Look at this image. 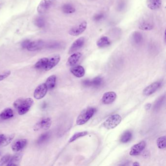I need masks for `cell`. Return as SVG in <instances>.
Listing matches in <instances>:
<instances>
[{"mask_svg":"<svg viewBox=\"0 0 166 166\" xmlns=\"http://www.w3.org/2000/svg\"><path fill=\"white\" fill-rule=\"evenodd\" d=\"M49 133H43L38 139V143L39 144L43 143L44 142L47 140L48 138H49Z\"/></svg>","mask_w":166,"mask_h":166,"instance_id":"33","label":"cell"},{"mask_svg":"<svg viewBox=\"0 0 166 166\" xmlns=\"http://www.w3.org/2000/svg\"><path fill=\"white\" fill-rule=\"evenodd\" d=\"M85 39L84 37H81L76 40L71 45L69 50L68 53L72 54L81 49L83 45H85Z\"/></svg>","mask_w":166,"mask_h":166,"instance_id":"8","label":"cell"},{"mask_svg":"<svg viewBox=\"0 0 166 166\" xmlns=\"http://www.w3.org/2000/svg\"><path fill=\"white\" fill-rule=\"evenodd\" d=\"M30 42L31 41L29 40H26L25 41H23L22 43V47L23 48H26L27 49V47H28V45L29 44Z\"/></svg>","mask_w":166,"mask_h":166,"instance_id":"37","label":"cell"},{"mask_svg":"<svg viewBox=\"0 0 166 166\" xmlns=\"http://www.w3.org/2000/svg\"><path fill=\"white\" fill-rule=\"evenodd\" d=\"M70 71L75 77L77 78H82L85 74V69L82 66L78 65L72 67Z\"/></svg>","mask_w":166,"mask_h":166,"instance_id":"16","label":"cell"},{"mask_svg":"<svg viewBox=\"0 0 166 166\" xmlns=\"http://www.w3.org/2000/svg\"><path fill=\"white\" fill-rule=\"evenodd\" d=\"M35 25L39 28H43L45 26V21L44 19L42 17H38L34 21Z\"/></svg>","mask_w":166,"mask_h":166,"instance_id":"30","label":"cell"},{"mask_svg":"<svg viewBox=\"0 0 166 166\" xmlns=\"http://www.w3.org/2000/svg\"><path fill=\"white\" fill-rule=\"evenodd\" d=\"M83 85L85 86H89L91 85V81L89 80H86L85 81L83 82Z\"/></svg>","mask_w":166,"mask_h":166,"instance_id":"38","label":"cell"},{"mask_svg":"<svg viewBox=\"0 0 166 166\" xmlns=\"http://www.w3.org/2000/svg\"><path fill=\"white\" fill-rule=\"evenodd\" d=\"M111 43L109 38L106 36H103L97 41V45L99 47L103 48L108 47Z\"/></svg>","mask_w":166,"mask_h":166,"instance_id":"19","label":"cell"},{"mask_svg":"<svg viewBox=\"0 0 166 166\" xmlns=\"http://www.w3.org/2000/svg\"><path fill=\"white\" fill-rule=\"evenodd\" d=\"M102 82V79L100 77H98L94 78L92 81H91V85L94 86L95 87L100 85Z\"/></svg>","mask_w":166,"mask_h":166,"instance_id":"32","label":"cell"},{"mask_svg":"<svg viewBox=\"0 0 166 166\" xmlns=\"http://www.w3.org/2000/svg\"><path fill=\"white\" fill-rule=\"evenodd\" d=\"M45 45H47V47L50 48H56L57 47H60V45H61V43H48L47 45L45 44Z\"/></svg>","mask_w":166,"mask_h":166,"instance_id":"36","label":"cell"},{"mask_svg":"<svg viewBox=\"0 0 166 166\" xmlns=\"http://www.w3.org/2000/svg\"><path fill=\"white\" fill-rule=\"evenodd\" d=\"M156 143L159 149H165L166 148V137L162 136L158 138L156 140Z\"/></svg>","mask_w":166,"mask_h":166,"instance_id":"28","label":"cell"},{"mask_svg":"<svg viewBox=\"0 0 166 166\" xmlns=\"http://www.w3.org/2000/svg\"><path fill=\"white\" fill-rule=\"evenodd\" d=\"M87 23L86 21H83L79 25L74 26L69 31V34L73 36H77L85 32L87 28Z\"/></svg>","mask_w":166,"mask_h":166,"instance_id":"5","label":"cell"},{"mask_svg":"<svg viewBox=\"0 0 166 166\" xmlns=\"http://www.w3.org/2000/svg\"><path fill=\"white\" fill-rule=\"evenodd\" d=\"M132 40L136 44H139L143 42V37L141 33L138 31L134 32L132 35Z\"/></svg>","mask_w":166,"mask_h":166,"instance_id":"22","label":"cell"},{"mask_svg":"<svg viewBox=\"0 0 166 166\" xmlns=\"http://www.w3.org/2000/svg\"><path fill=\"white\" fill-rule=\"evenodd\" d=\"M104 16H105V15H104V14L102 13H100L95 14L94 16L93 19H94L95 21L99 22V21H100V20H102L104 18Z\"/></svg>","mask_w":166,"mask_h":166,"instance_id":"34","label":"cell"},{"mask_svg":"<svg viewBox=\"0 0 166 166\" xmlns=\"http://www.w3.org/2000/svg\"><path fill=\"white\" fill-rule=\"evenodd\" d=\"M81 56L82 54L81 53H74L72 54L67 60V65L69 66H74L79 61Z\"/></svg>","mask_w":166,"mask_h":166,"instance_id":"14","label":"cell"},{"mask_svg":"<svg viewBox=\"0 0 166 166\" xmlns=\"http://www.w3.org/2000/svg\"><path fill=\"white\" fill-rule=\"evenodd\" d=\"M22 157V154H16L12 157L11 156L10 161H9V162L6 164V165L7 166H19L20 165Z\"/></svg>","mask_w":166,"mask_h":166,"instance_id":"17","label":"cell"},{"mask_svg":"<svg viewBox=\"0 0 166 166\" xmlns=\"http://www.w3.org/2000/svg\"><path fill=\"white\" fill-rule=\"evenodd\" d=\"M11 156L9 154H6L1 158L0 159V166H4L7 164L10 161Z\"/></svg>","mask_w":166,"mask_h":166,"instance_id":"31","label":"cell"},{"mask_svg":"<svg viewBox=\"0 0 166 166\" xmlns=\"http://www.w3.org/2000/svg\"><path fill=\"white\" fill-rule=\"evenodd\" d=\"M160 86V83L158 82H154L148 86V87H147L144 90L143 94L144 95H147V96L153 94V93H154L159 88Z\"/></svg>","mask_w":166,"mask_h":166,"instance_id":"13","label":"cell"},{"mask_svg":"<svg viewBox=\"0 0 166 166\" xmlns=\"http://www.w3.org/2000/svg\"><path fill=\"white\" fill-rule=\"evenodd\" d=\"M45 45V43L40 40H34L30 42L29 44L27 47V49L30 51H37L43 48Z\"/></svg>","mask_w":166,"mask_h":166,"instance_id":"10","label":"cell"},{"mask_svg":"<svg viewBox=\"0 0 166 166\" xmlns=\"http://www.w3.org/2000/svg\"><path fill=\"white\" fill-rule=\"evenodd\" d=\"M48 58L43 57L40 59L35 64V68L37 69H44L47 66Z\"/></svg>","mask_w":166,"mask_h":166,"instance_id":"24","label":"cell"},{"mask_svg":"<svg viewBox=\"0 0 166 166\" xmlns=\"http://www.w3.org/2000/svg\"><path fill=\"white\" fill-rule=\"evenodd\" d=\"M5 135H4V134H0V145L2 143V142H3V140L5 138Z\"/></svg>","mask_w":166,"mask_h":166,"instance_id":"39","label":"cell"},{"mask_svg":"<svg viewBox=\"0 0 166 166\" xmlns=\"http://www.w3.org/2000/svg\"><path fill=\"white\" fill-rule=\"evenodd\" d=\"M1 153H0V155H1Z\"/></svg>","mask_w":166,"mask_h":166,"instance_id":"42","label":"cell"},{"mask_svg":"<svg viewBox=\"0 0 166 166\" xmlns=\"http://www.w3.org/2000/svg\"><path fill=\"white\" fill-rule=\"evenodd\" d=\"M56 82V77L55 75H52L47 78L45 82V85L48 89H52L55 87Z\"/></svg>","mask_w":166,"mask_h":166,"instance_id":"21","label":"cell"},{"mask_svg":"<svg viewBox=\"0 0 166 166\" xmlns=\"http://www.w3.org/2000/svg\"><path fill=\"white\" fill-rule=\"evenodd\" d=\"M150 107H151V104H150V103H148V104H147L146 105L145 109L147 110H149V109H150Z\"/></svg>","mask_w":166,"mask_h":166,"instance_id":"40","label":"cell"},{"mask_svg":"<svg viewBox=\"0 0 166 166\" xmlns=\"http://www.w3.org/2000/svg\"><path fill=\"white\" fill-rule=\"evenodd\" d=\"M51 124V119L49 117L44 118L40 120V121L37 122V123L35 125L33 129L35 131H38L40 129L47 130L50 128Z\"/></svg>","mask_w":166,"mask_h":166,"instance_id":"4","label":"cell"},{"mask_svg":"<svg viewBox=\"0 0 166 166\" xmlns=\"http://www.w3.org/2000/svg\"><path fill=\"white\" fill-rule=\"evenodd\" d=\"M27 140L21 139L14 143L12 147V149L14 151L17 152L20 151L25 148L27 144Z\"/></svg>","mask_w":166,"mask_h":166,"instance_id":"15","label":"cell"},{"mask_svg":"<svg viewBox=\"0 0 166 166\" xmlns=\"http://www.w3.org/2000/svg\"><path fill=\"white\" fill-rule=\"evenodd\" d=\"M88 133L87 131L79 132V133H74L73 136H72L71 138H70L69 140V143L73 142L77 140V139H78L79 137H85V136H86Z\"/></svg>","mask_w":166,"mask_h":166,"instance_id":"27","label":"cell"},{"mask_svg":"<svg viewBox=\"0 0 166 166\" xmlns=\"http://www.w3.org/2000/svg\"><path fill=\"white\" fill-rule=\"evenodd\" d=\"M133 166H140V164L137 162H135L133 163Z\"/></svg>","mask_w":166,"mask_h":166,"instance_id":"41","label":"cell"},{"mask_svg":"<svg viewBox=\"0 0 166 166\" xmlns=\"http://www.w3.org/2000/svg\"><path fill=\"white\" fill-rule=\"evenodd\" d=\"M121 120L122 118L121 116L118 114H115L109 116L104 121L103 125L107 129H112L118 126L120 123Z\"/></svg>","mask_w":166,"mask_h":166,"instance_id":"3","label":"cell"},{"mask_svg":"<svg viewBox=\"0 0 166 166\" xmlns=\"http://www.w3.org/2000/svg\"><path fill=\"white\" fill-rule=\"evenodd\" d=\"M10 74H11V72L9 71L4 73L3 74H0V81H3L6 78H8L9 76H10Z\"/></svg>","mask_w":166,"mask_h":166,"instance_id":"35","label":"cell"},{"mask_svg":"<svg viewBox=\"0 0 166 166\" xmlns=\"http://www.w3.org/2000/svg\"><path fill=\"white\" fill-rule=\"evenodd\" d=\"M13 111L10 108H6L3 110L0 114V117L3 119H8L13 116Z\"/></svg>","mask_w":166,"mask_h":166,"instance_id":"20","label":"cell"},{"mask_svg":"<svg viewBox=\"0 0 166 166\" xmlns=\"http://www.w3.org/2000/svg\"><path fill=\"white\" fill-rule=\"evenodd\" d=\"M55 0H42L37 7L39 13L43 14L47 12L54 4Z\"/></svg>","mask_w":166,"mask_h":166,"instance_id":"6","label":"cell"},{"mask_svg":"<svg viewBox=\"0 0 166 166\" xmlns=\"http://www.w3.org/2000/svg\"><path fill=\"white\" fill-rule=\"evenodd\" d=\"M60 60H61V57L59 55H55L54 56L49 58L48 60L47 66L45 67L44 70L48 71L52 69L53 68H54L57 64H59Z\"/></svg>","mask_w":166,"mask_h":166,"instance_id":"11","label":"cell"},{"mask_svg":"<svg viewBox=\"0 0 166 166\" xmlns=\"http://www.w3.org/2000/svg\"><path fill=\"white\" fill-rule=\"evenodd\" d=\"M96 109L92 107L87 108L83 110L77 118L76 123L78 125L85 124L92 117Z\"/></svg>","mask_w":166,"mask_h":166,"instance_id":"2","label":"cell"},{"mask_svg":"<svg viewBox=\"0 0 166 166\" xmlns=\"http://www.w3.org/2000/svg\"><path fill=\"white\" fill-rule=\"evenodd\" d=\"M33 103L34 100L31 98H20L15 100L13 105L14 107L17 110L18 114L20 115H22L26 114L29 110Z\"/></svg>","mask_w":166,"mask_h":166,"instance_id":"1","label":"cell"},{"mask_svg":"<svg viewBox=\"0 0 166 166\" xmlns=\"http://www.w3.org/2000/svg\"><path fill=\"white\" fill-rule=\"evenodd\" d=\"M14 137H15V134H10V135H8V136H5L2 143L0 146L4 147L8 145L13 140Z\"/></svg>","mask_w":166,"mask_h":166,"instance_id":"29","label":"cell"},{"mask_svg":"<svg viewBox=\"0 0 166 166\" xmlns=\"http://www.w3.org/2000/svg\"><path fill=\"white\" fill-rule=\"evenodd\" d=\"M161 0H148L147 6L151 10H157L161 7Z\"/></svg>","mask_w":166,"mask_h":166,"instance_id":"18","label":"cell"},{"mask_svg":"<svg viewBox=\"0 0 166 166\" xmlns=\"http://www.w3.org/2000/svg\"><path fill=\"white\" fill-rule=\"evenodd\" d=\"M139 29L141 30L150 31L153 29L154 27V24L149 21H145L139 25Z\"/></svg>","mask_w":166,"mask_h":166,"instance_id":"23","label":"cell"},{"mask_svg":"<svg viewBox=\"0 0 166 166\" xmlns=\"http://www.w3.org/2000/svg\"><path fill=\"white\" fill-rule=\"evenodd\" d=\"M146 142L144 141L134 145L132 147L130 151V154L132 156H137L139 155L143 151L145 148Z\"/></svg>","mask_w":166,"mask_h":166,"instance_id":"9","label":"cell"},{"mask_svg":"<svg viewBox=\"0 0 166 166\" xmlns=\"http://www.w3.org/2000/svg\"><path fill=\"white\" fill-rule=\"evenodd\" d=\"M47 88L45 83H42L36 89L34 93V97L36 99H42L47 95Z\"/></svg>","mask_w":166,"mask_h":166,"instance_id":"7","label":"cell"},{"mask_svg":"<svg viewBox=\"0 0 166 166\" xmlns=\"http://www.w3.org/2000/svg\"><path fill=\"white\" fill-rule=\"evenodd\" d=\"M132 138V133L130 131H126L124 132L120 138V141L122 143H126L131 140Z\"/></svg>","mask_w":166,"mask_h":166,"instance_id":"26","label":"cell"},{"mask_svg":"<svg viewBox=\"0 0 166 166\" xmlns=\"http://www.w3.org/2000/svg\"><path fill=\"white\" fill-rule=\"evenodd\" d=\"M116 94L114 92H108L103 95L102 102L105 104H109L113 102L116 99Z\"/></svg>","mask_w":166,"mask_h":166,"instance_id":"12","label":"cell"},{"mask_svg":"<svg viewBox=\"0 0 166 166\" xmlns=\"http://www.w3.org/2000/svg\"><path fill=\"white\" fill-rule=\"evenodd\" d=\"M62 11L66 14H72L76 11V9L72 5L69 4H64L62 6Z\"/></svg>","mask_w":166,"mask_h":166,"instance_id":"25","label":"cell"}]
</instances>
